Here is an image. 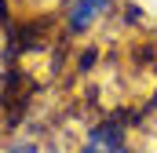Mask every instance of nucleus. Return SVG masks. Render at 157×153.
<instances>
[{
    "label": "nucleus",
    "mask_w": 157,
    "mask_h": 153,
    "mask_svg": "<svg viewBox=\"0 0 157 153\" xmlns=\"http://www.w3.org/2000/svg\"><path fill=\"white\" fill-rule=\"evenodd\" d=\"M102 7H106V0H73L70 4V26L73 29H88L102 15Z\"/></svg>",
    "instance_id": "obj_1"
},
{
    "label": "nucleus",
    "mask_w": 157,
    "mask_h": 153,
    "mask_svg": "<svg viewBox=\"0 0 157 153\" xmlns=\"http://www.w3.org/2000/svg\"><path fill=\"white\" fill-rule=\"evenodd\" d=\"M88 153H124V146L113 142V139H106V135H95L91 146H88Z\"/></svg>",
    "instance_id": "obj_2"
}]
</instances>
